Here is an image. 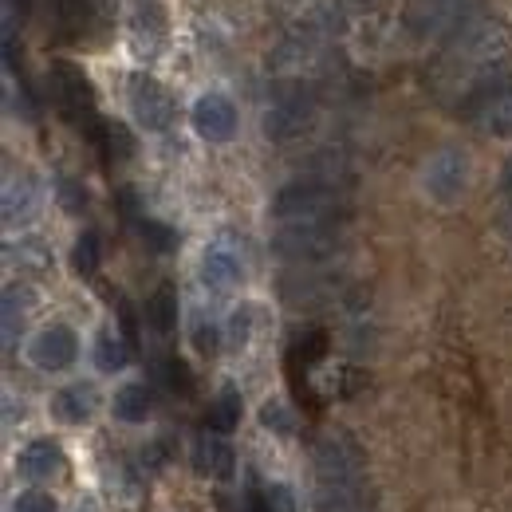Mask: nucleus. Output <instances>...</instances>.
Returning a JSON list of instances; mask_svg holds the SVG:
<instances>
[{
  "instance_id": "obj_31",
  "label": "nucleus",
  "mask_w": 512,
  "mask_h": 512,
  "mask_svg": "<svg viewBox=\"0 0 512 512\" xmlns=\"http://www.w3.org/2000/svg\"><path fill=\"white\" fill-rule=\"evenodd\" d=\"M505 186H509V193H512V166H509V174H505Z\"/></svg>"
},
{
  "instance_id": "obj_11",
  "label": "nucleus",
  "mask_w": 512,
  "mask_h": 512,
  "mask_svg": "<svg viewBox=\"0 0 512 512\" xmlns=\"http://www.w3.org/2000/svg\"><path fill=\"white\" fill-rule=\"evenodd\" d=\"M193 469L201 477H213V481H229L237 473V453L225 442V434H213L205 430L197 442H193Z\"/></svg>"
},
{
  "instance_id": "obj_5",
  "label": "nucleus",
  "mask_w": 512,
  "mask_h": 512,
  "mask_svg": "<svg viewBox=\"0 0 512 512\" xmlns=\"http://www.w3.org/2000/svg\"><path fill=\"white\" fill-rule=\"evenodd\" d=\"M505 56H509V32L501 28V20H473L453 44V60L457 64L481 67V71L497 67Z\"/></svg>"
},
{
  "instance_id": "obj_17",
  "label": "nucleus",
  "mask_w": 512,
  "mask_h": 512,
  "mask_svg": "<svg viewBox=\"0 0 512 512\" xmlns=\"http://www.w3.org/2000/svg\"><path fill=\"white\" fill-rule=\"evenodd\" d=\"M241 422V394L233 386H225L213 402H209V414H205V430L213 434H233Z\"/></svg>"
},
{
  "instance_id": "obj_8",
  "label": "nucleus",
  "mask_w": 512,
  "mask_h": 512,
  "mask_svg": "<svg viewBox=\"0 0 512 512\" xmlns=\"http://www.w3.org/2000/svg\"><path fill=\"white\" fill-rule=\"evenodd\" d=\"M28 359L36 371H67L79 359V335L67 323H44L32 343H28Z\"/></svg>"
},
{
  "instance_id": "obj_14",
  "label": "nucleus",
  "mask_w": 512,
  "mask_h": 512,
  "mask_svg": "<svg viewBox=\"0 0 512 512\" xmlns=\"http://www.w3.org/2000/svg\"><path fill=\"white\" fill-rule=\"evenodd\" d=\"M99 410V390L91 383H67L52 394V414L67 426H83L91 422Z\"/></svg>"
},
{
  "instance_id": "obj_19",
  "label": "nucleus",
  "mask_w": 512,
  "mask_h": 512,
  "mask_svg": "<svg viewBox=\"0 0 512 512\" xmlns=\"http://www.w3.org/2000/svg\"><path fill=\"white\" fill-rule=\"evenodd\" d=\"M56 79H60V95H64L67 111H91V103H95V95H91V83L83 79V71L71 64H56Z\"/></svg>"
},
{
  "instance_id": "obj_29",
  "label": "nucleus",
  "mask_w": 512,
  "mask_h": 512,
  "mask_svg": "<svg viewBox=\"0 0 512 512\" xmlns=\"http://www.w3.org/2000/svg\"><path fill=\"white\" fill-rule=\"evenodd\" d=\"M193 347H197L201 355H213V351L221 347V331H217V323H205V320L193 323Z\"/></svg>"
},
{
  "instance_id": "obj_1",
  "label": "nucleus",
  "mask_w": 512,
  "mask_h": 512,
  "mask_svg": "<svg viewBox=\"0 0 512 512\" xmlns=\"http://www.w3.org/2000/svg\"><path fill=\"white\" fill-rule=\"evenodd\" d=\"M316 473L327 512H367V457L347 434H323Z\"/></svg>"
},
{
  "instance_id": "obj_22",
  "label": "nucleus",
  "mask_w": 512,
  "mask_h": 512,
  "mask_svg": "<svg viewBox=\"0 0 512 512\" xmlns=\"http://www.w3.org/2000/svg\"><path fill=\"white\" fill-rule=\"evenodd\" d=\"M71 264H75L79 276H95V272H99V237H95V233H83V237L75 241Z\"/></svg>"
},
{
  "instance_id": "obj_3",
  "label": "nucleus",
  "mask_w": 512,
  "mask_h": 512,
  "mask_svg": "<svg viewBox=\"0 0 512 512\" xmlns=\"http://www.w3.org/2000/svg\"><path fill=\"white\" fill-rule=\"evenodd\" d=\"M335 205H339V193L331 182L300 178V182H288L272 197V217L276 221H320V217L335 213Z\"/></svg>"
},
{
  "instance_id": "obj_26",
  "label": "nucleus",
  "mask_w": 512,
  "mask_h": 512,
  "mask_svg": "<svg viewBox=\"0 0 512 512\" xmlns=\"http://www.w3.org/2000/svg\"><path fill=\"white\" fill-rule=\"evenodd\" d=\"M158 375H162V383L170 386L174 394H190V390H193V375H190V367H186L182 359H162Z\"/></svg>"
},
{
  "instance_id": "obj_6",
  "label": "nucleus",
  "mask_w": 512,
  "mask_h": 512,
  "mask_svg": "<svg viewBox=\"0 0 512 512\" xmlns=\"http://www.w3.org/2000/svg\"><path fill=\"white\" fill-rule=\"evenodd\" d=\"M272 249L288 260H316L335 249V225L331 217L320 221H284V229L276 233Z\"/></svg>"
},
{
  "instance_id": "obj_13",
  "label": "nucleus",
  "mask_w": 512,
  "mask_h": 512,
  "mask_svg": "<svg viewBox=\"0 0 512 512\" xmlns=\"http://www.w3.org/2000/svg\"><path fill=\"white\" fill-rule=\"evenodd\" d=\"M16 473L24 481H52L64 473V449L56 446L52 438H36L16 453Z\"/></svg>"
},
{
  "instance_id": "obj_20",
  "label": "nucleus",
  "mask_w": 512,
  "mask_h": 512,
  "mask_svg": "<svg viewBox=\"0 0 512 512\" xmlns=\"http://www.w3.org/2000/svg\"><path fill=\"white\" fill-rule=\"evenodd\" d=\"M146 320H150L154 331H162V335L178 327V296H174L170 284H162V288L146 300Z\"/></svg>"
},
{
  "instance_id": "obj_27",
  "label": "nucleus",
  "mask_w": 512,
  "mask_h": 512,
  "mask_svg": "<svg viewBox=\"0 0 512 512\" xmlns=\"http://www.w3.org/2000/svg\"><path fill=\"white\" fill-rule=\"evenodd\" d=\"M99 134H103V138H99V142H103V150H107V154H115V158H127L130 150H134V142H130V134H127L123 123H103Z\"/></svg>"
},
{
  "instance_id": "obj_28",
  "label": "nucleus",
  "mask_w": 512,
  "mask_h": 512,
  "mask_svg": "<svg viewBox=\"0 0 512 512\" xmlns=\"http://www.w3.org/2000/svg\"><path fill=\"white\" fill-rule=\"evenodd\" d=\"M253 320H256L253 304H245V308L233 312V320H229V339H233L237 347H245V343L253 339Z\"/></svg>"
},
{
  "instance_id": "obj_2",
  "label": "nucleus",
  "mask_w": 512,
  "mask_h": 512,
  "mask_svg": "<svg viewBox=\"0 0 512 512\" xmlns=\"http://www.w3.org/2000/svg\"><path fill=\"white\" fill-rule=\"evenodd\" d=\"M465 115L473 127L489 138H512V79L509 75H485L465 95Z\"/></svg>"
},
{
  "instance_id": "obj_23",
  "label": "nucleus",
  "mask_w": 512,
  "mask_h": 512,
  "mask_svg": "<svg viewBox=\"0 0 512 512\" xmlns=\"http://www.w3.org/2000/svg\"><path fill=\"white\" fill-rule=\"evenodd\" d=\"M138 237H142L154 253H170V249L178 245V233H174L170 225H162V221H150V217L138 221Z\"/></svg>"
},
{
  "instance_id": "obj_24",
  "label": "nucleus",
  "mask_w": 512,
  "mask_h": 512,
  "mask_svg": "<svg viewBox=\"0 0 512 512\" xmlns=\"http://www.w3.org/2000/svg\"><path fill=\"white\" fill-rule=\"evenodd\" d=\"M253 512H296V497L288 485H264L253 501Z\"/></svg>"
},
{
  "instance_id": "obj_7",
  "label": "nucleus",
  "mask_w": 512,
  "mask_h": 512,
  "mask_svg": "<svg viewBox=\"0 0 512 512\" xmlns=\"http://www.w3.org/2000/svg\"><path fill=\"white\" fill-rule=\"evenodd\" d=\"M130 115L142 130H166L174 123V95L154 79V75H134L130 79Z\"/></svg>"
},
{
  "instance_id": "obj_21",
  "label": "nucleus",
  "mask_w": 512,
  "mask_h": 512,
  "mask_svg": "<svg viewBox=\"0 0 512 512\" xmlns=\"http://www.w3.org/2000/svg\"><path fill=\"white\" fill-rule=\"evenodd\" d=\"M28 304H32V292L28 288H4V343L12 347L16 343V331L24 327V316H28Z\"/></svg>"
},
{
  "instance_id": "obj_18",
  "label": "nucleus",
  "mask_w": 512,
  "mask_h": 512,
  "mask_svg": "<svg viewBox=\"0 0 512 512\" xmlns=\"http://www.w3.org/2000/svg\"><path fill=\"white\" fill-rule=\"evenodd\" d=\"M130 363V343L119 335V331H99V339H95V367L99 371H107V375H115V371H127Z\"/></svg>"
},
{
  "instance_id": "obj_12",
  "label": "nucleus",
  "mask_w": 512,
  "mask_h": 512,
  "mask_svg": "<svg viewBox=\"0 0 512 512\" xmlns=\"http://www.w3.org/2000/svg\"><path fill=\"white\" fill-rule=\"evenodd\" d=\"M245 280V260L233 253L229 245H209L201 256V284L209 292H229Z\"/></svg>"
},
{
  "instance_id": "obj_10",
  "label": "nucleus",
  "mask_w": 512,
  "mask_h": 512,
  "mask_svg": "<svg viewBox=\"0 0 512 512\" xmlns=\"http://www.w3.org/2000/svg\"><path fill=\"white\" fill-rule=\"evenodd\" d=\"M312 123V99L304 95V91H296V95H280L268 111H264V134L272 138V142H292V138H300L304 130Z\"/></svg>"
},
{
  "instance_id": "obj_4",
  "label": "nucleus",
  "mask_w": 512,
  "mask_h": 512,
  "mask_svg": "<svg viewBox=\"0 0 512 512\" xmlns=\"http://www.w3.org/2000/svg\"><path fill=\"white\" fill-rule=\"evenodd\" d=\"M469 174H473L469 170V154L457 150V146H446L422 166V193L430 201H438V205H453L469 190Z\"/></svg>"
},
{
  "instance_id": "obj_9",
  "label": "nucleus",
  "mask_w": 512,
  "mask_h": 512,
  "mask_svg": "<svg viewBox=\"0 0 512 512\" xmlns=\"http://www.w3.org/2000/svg\"><path fill=\"white\" fill-rule=\"evenodd\" d=\"M190 119H193V130H197L205 142H229V138L237 134V127H241L237 103H233L229 95H221V91H205V95H197Z\"/></svg>"
},
{
  "instance_id": "obj_15",
  "label": "nucleus",
  "mask_w": 512,
  "mask_h": 512,
  "mask_svg": "<svg viewBox=\"0 0 512 512\" xmlns=\"http://www.w3.org/2000/svg\"><path fill=\"white\" fill-rule=\"evenodd\" d=\"M36 209H40V190H36L32 178H12V182L4 186V225H8V229L32 221Z\"/></svg>"
},
{
  "instance_id": "obj_25",
  "label": "nucleus",
  "mask_w": 512,
  "mask_h": 512,
  "mask_svg": "<svg viewBox=\"0 0 512 512\" xmlns=\"http://www.w3.org/2000/svg\"><path fill=\"white\" fill-rule=\"evenodd\" d=\"M260 422H264L272 434H280V438H288V434L296 430V418H292V410H288L284 402H276V398H268V402L260 406Z\"/></svg>"
},
{
  "instance_id": "obj_30",
  "label": "nucleus",
  "mask_w": 512,
  "mask_h": 512,
  "mask_svg": "<svg viewBox=\"0 0 512 512\" xmlns=\"http://www.w3.org/2000/svg\"><path fill=\"white\" fill-rule=\"evenodd\" d=\"M12 512H60V509H56V501H52L48 493H40V489H28V493H20V497H16Z\"/></svg>"
},
{
  "instance_id": "obj_16",
  "label": "nucleus",
  "mask_w": 512,
  "mask_h": 512,
  "mask_svg": "<svg viewBox=\"0 0 512 512\" xmlns=\"http://www.w3.org/2000/svg\"><path fill=\"white\" fill-rule=\"evenodd\" d=\"M111 410H115V418L119 422H130V426H138V422H146L150 414H154V390L146 383H127L115 390V398H111Z\"/></svg>"
}]
</instances>
